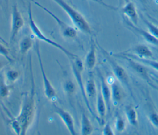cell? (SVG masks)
<instances>
[{
  "mask_svg": "<svg viewBox=\"0 0 158 135\" xmlns=\"http://www.w3.org/2000/svg\"><path fill=\"white\" fill-rule=\"evenodd\" d=\"M109 84L110 85L111 102L114 105H117L125 97V93L122 86V84L117 79Z\"/></svg>",
  "mask_w": 158,
  "mask_h": 135,
  "instance_id": "11",
  "label": "cell"
},
{
  "mask_svg": "<svg viewBox=\"0 0 158 135\" xmlns=\"http://www.w3.org/2000/svg\"><path fill=\"white\" fill-rule=\"evenodd\" d=\"M122 55H126L128 57H130L142 63H143L144 65H148L149 67H151V68H154V70H156V71L158 72V62L156 61V60H151L149 59H145V58H139L137 56H136L135 55L133 54H129V53H125V54H122Z\"/></svg>",
  "mask_w": 158,
  "mask_h": 135,
  "instance_id": "22",
  "label": "cell"
},
{
  "mask_svg": "<svg viewBox=\"0 0 158 135\" xmlns=\"http://www.w3.org/2000/svg\"><path fill=\"white\" fill-rule=\"evenodd\" d=\"M27 14H28V24L30 29L34 36L35 38H36L38 40L43 41L48 44L52 46V47H54L55 48L58 49L59 50L61 51L69 59H72L73 57H75L77 56V55L73 54V52H70L69 50L64 47L62 45L59 44L58 43L54 41V40L50 39L49 38L47 37L40 29L37 24L35 23L32 14V9H31V3L29 2L28 5V9H27Z\"/></svg>",
  "mask_w": 158,
  "mask_h": 135,
  "instance_id": "3",
  "label": "cell"
},
{
  "mask_svg": "<svg viewBox=\"0 0 158 135\" xmlns=\"http://www.w3.org/2000/svg\"><path fill=\"white\" fill-rule=\"evenodd\" d=\"M0 41L1 42H2V43H3L4 44H5L6 45H7V43L5 41V39H3L1 36H0Z\"/></svg>",
  "mask_w": 158,
  "mask_h": 135,
  "instance_id": "33",
  "label": "cell"
},
{
  "mask_svg": "<svg viewBox=\"0 0 158 135\" xmlns=\"http://www.w3.org/2000/svg\"><path fill=\"white\" fill-rule=\"evenodd\" d=\"M133 54L139 58L150 59L153 57V54L151 50L145 44H139L135 45L132 49Z\"/></svg>",
  "mask_w": 158,
  "mask_h": 135,
  "instance_id": "17",
  "label": "cell"
},
{
  "mask_svg": "<svg viewBox=\"0 0 158 135\" xmlns=\"http://www.w3.org/2000/svg\"><path fill=\"white\" fill-rule=\"evenodd\" d=\"M9 85L4 81H0V99H4L9 94Z\"/></svg>",
  "mask_w": 158,
  "mask_h": 135,
  "instance_id": "26",
  "label": "cell"
},
{
  "mask_svg": "<svg viewBox=\"0 0 158 135\" xmlns=\"http://www.w3.org/2000/svg\"><path fill=\"white\" fill-rule=\"evenodd\" d=\"M141 17L143 22L146 25L149 33L152 35H153L155 38L158 39V27H157L156 25H155L154 24H153L152 23L144 17H143V15H141Z\"/></svg>",
  "mask_w": 158,
  "mask_h": 135,
  "instance_id": "25",
  "label": "cell"
},
{
  "mask_svg": "<svg viewBox=\"0 0 158 135\" xmlns=\"http://www.w3.org/2000/svg\"><path fill=\"white\" fill-rule=\"evenodd\" d=\"M123 14L127 18L135 25L138 23V14L135 3L131 1H128L121 9Z\"/></svg>",
  "mask_w": 158,
  "mask_h": 135,
  "instance_id": "12",
  "label": "cell"
},
{
  "mask_svg": "<svg viewBox=\"0 0 158 135\" xmlns=\"http://www.w3.org/2000/svg\"><path fill=\"white\" fill-rule=\"evenodd\" d=\"M10 126L12 127V130L16 134H21V127L19 123V121L17 120L15 118L12 119L10 120Z\"/></svg>",
  "mask_w": 158,
  "mask_h": 135,
  "instance_id": "29",
  "label": "cell"
},
{
  "mask_svg": "<svg viewBox=\"0 0 158 135\" xmlns=\"http://www.w3.org/2000/svg\"><path fill=\"white\" fill-rule=\"evenodd\" d=\"M100 82H101V87L100 90L102 97L104 99L106 102L107 112H109L110 109V103H111V92H110V88L109 86V84L106 81V80L104 78L102 75H99Z\"/></svg>",
  "mask_w": 158,
  "mask_h": 135,
  "instance_id": "16",
  "label": "cell"
},
{
  "mask_svg": "<svg viewBox=\"0 0 158 135\" xmlns=\"http://www.w3.org/2000/svg\"><path fill=\"white\" fill-rule=\"evenodd\" d=\"M33 45V39L30 36H25L23 37L19 45V52L22 55H25L31 49Z\"/></svg>",
  "mask_w": 158,
  "mask_h": 135,
  "instance_id": "20",
  "label": "cell"
},
{
  "mask_svg": "<svg viewBox=\"0 0 158 135\" xmlns=\"http://www.w3.org/2000/svg\"><path fill=\"white\" fill-rule=\"evenodd\" d=\"M53 108L55 113L57 114L64 122L69 133L72 135H75L77 132L75 129L74 120L72 115L68 111L54 104H53Z\"/></svg>",
  "mask_w": 158,
  "mask_h": 135,
  "instance_id": "10",
  "label": "cell"
},
{
  "mask_svg": "<svg viewBox=\"0 0 158 135\" xmlns=\"http://www.w3.org/2000/svg\"><path fill=\"white\" fill-rule=\"evenodd\" d=\"M71 63V67H72V70L73 72V74L74 75V77L77 82L78 86L79 89H80L83 100L89 110L90 113L94 116L96 117L94 115V113L93 111V109L91 107V104L89 103V99L86 96V91H85V84L83 81V78H82V72L84 68V64L83 62L81 60V59L78 57H73L72 59H69Z\"/></svg>",
  "mask_w": 158,
  "mask_h": 135,
  "instance_id": "4",
  "label": "cell"
},
{
  "mask_svg": "<svg viewBox=\"0 0 158 135\" xmlns=\"http://www.w3.org/2000/svg\"><path fill=\"white\" fill-rule=\"evenodd\" d=\"M64 89L68 94L71 95L75 91V86L72 81H67L64 84Z\"/></svg>",
  "mask_w": 158,
  "mask_h": 135,
  "instance_id": "30",
  "label": "cell"
},
{
  "mask_svg": "<svg viewBox=\"0 0 158 135\" xmlns=\"http://www.w3.org/2000/svg\"><path fill=\"white\" fill-rule=\"evenodd\" d=\"M115 120V130L117 133H122L126 128V123L123 117L119 113L116 114Z\"/></svg>",
  "mask_w": 158,
  "mask_h": 135,
  "instance_id": "24",
  "label": "cell"
},
{
  "mask_svg": "<svg viewBox=\"0 0 158 135\" xmlns=\"http://www.w3.org/2000/svg\"><path fill=\"white\" fill-rule=\"evenodd\" d=\"M33 3L37 6L38 7L43 9L47 14H48L57 23L59 26V28L60 32L61 35L65 39H73L77 37V31L75 28L69 25L64 21L61 20L59 17H58L56 14H54L51 10H49L48 8L41 5L40 3L37 2L35 0H31Z\"/></svg>",
  "mask_w": 158,
  "mask_h": 135,
  "instance_id": "5",
  "label": "cell"
},
{
  "mask_svg": "<svg viewBox=\"0 0 158 135\" xmlns=\"http://www.w3.org/2000/svg\"><path fill=\"white\" fill-rule=\"evenodd\" d=\"M0 55L3 56L9 62H12V59L9 55V50L3 44L0 43Z\"/></svg>",
  "mask_w": 158,
  "mask_h": 135,
  "instance_id": "28",
  "label": "cell"
},
{
  "mask_svg": "<svg viewBox=\"0 0 158 135\" xmlns=\"http://www.w3.org/2000/svg\"><path fill=\"white\" fill-rule=\"evenodd\" d=\"M96 46L94 40L91 39L89 49L85 59L84 65L87 70L91 71L94 68L96 63Z\"/></svg>",
  "mask_w": 158,
  "mask_h": 135,
  "instance_id": "14",
  "label": "cell"
},
{
  "mask_svg": "<svg viewBox=\"0 0 158 135\" xmlns=\"http://www.w3.org/2000/svg\"><path fill=\"white\" fill-rule=\"evenodd\" d=\"M102 134H104V135H113V134H114V131L112 129L109 122H107L106 124L104 125Z\"/></svg>",
  "mask_w": 158,
  "mask_h": 135,
  "instance_id": "31",
  "label": "cell"
},
{
  "mask_svg": "<svg viewBox=\"0 0 158 135\" xmlns=\"http://www.w3.org/2000/svg\"><path fill=\"white\" fill-rule=\"evenodd\" d=\"M36 54L37 56V59L38 60L39 63V66L40 68V71L41 73V76L43 78V88H44V94L45 97L50 101H54L57 96V94L56 92L55 89L54 88L52 84L49 80L47 75H46L44 68L43 67V63L41 56V53H40V46H39V43L38 41H36Z\"/></svg>",
  "mask_w": 158,
  "mask_h": 135,
  "instance_id": "6",
  "label": "cell"
},
{
  "mask_svg": "<svg viewBox=\"0 0 158 135\" xmlns=\"http://www.w3.org/2000/svg\"><path fill=\"white\" fill-rule=\"evenodd\" d=\"M125 114L128 122L133 126H137L138 124V113L135 107L131 105H128L125 107Z\"/></svg>",
  "mask_w": 158,
  "mask_h": 135,
  "instance_id": "18",
  "label": "cell"
},
{
  "mask_svg": "<svg viewBox=\"0 0 158 135\" xmlns=\"http://www.w3.org/2000/svg\"><path fill=\"white\" fill-rule=\"evenodd\" d=\"M156 81H157V84H158V81H157V80H156Z\"/></svg>",
  "mask_w": 158,
  "mask_h": 135,
  "instance_id": "34",
  "label": "cell"
},
{
  "mask_svg": "<svg viewBox=\"0 0 158 135\" xmlns=\"http://www.w3.org/2000/svg\"><path fill=\"white\" fill-rule=\"evenodd\" d=\"M118 57H120L122 59H125L129 66L143 80H144L147 83H148L150 85H152L151 79L150 78L148 70L144 66V65L130 57L123 55L122 54H118Z\"/></svg>",
  "mask_w": 158,
  "mask_h": 135,
  "instance_id": "8",
  "label": "cell"
},
{
  "mask_svg": "<svg viewBox=\"0 0 158 135\" xmlns=\"http://www.w3.org/2000/svg\"><path fill=\"white\" fill-rule=\"evenodd\" d=\"M93 131V127L89 118L84 112H82L81 118V134L82 135H89Z\"/></svg>",
  "mask_w": 158,
  "mask_h": 135,
  "instance_id": "19",
  "label": "cell"
},
{
  "mask_svg": "<svg viewBox=\"0 0 158 135\" xmlns=\"http://www.w3.org/2000/svg\"><path fill=\"white\" fill-rule=\"evenodd\" d=\"M148 118L151 124L158 128V113L154 109L152 110L149 113Z\"/></svg>",
  "mask_w": 158,
  "mask_h": 135,
  "instance_id": "27",
  "label": "cell"
},
{
  "mask_svg": "<svg viewBox=\"0 0 158 135\" xmlns=\"http://www.w3.org/2000/svg\"><path fill=\"white\" fill-rule=\"evenodd\" d=\"M24 26V20L19 10L17 5H14L11 14V24H10V42L12 43L15 39L19 31Z\"/></svg>",
  "mask_w": 158,
  "mask_h": 135,
  "instance_id": "7",
  "label": "cell"
},
{
  "mask_svg": "<svg viewBox=\"0 0 158 135\" xmlns=\"http://www.w3.org/2000/svg\"><path fill=\"white\" fill-rule=\"evenodd\" d=\"M52 1L67 14L75 28L85 34L91 35L92 30L91 26L87 20L80 12L71 6L65 0Z\"/></svg>",
  "mask_w": 158,
  "mask_h": 135,
  "instance_id": "2",
  "label": "cell"
},
{
  "mask_svg": "<svg viewBox=\"0 0 158 135\" xmlns=\"http://www.w3.org/2000/svg\"><path fill=\"white\" fill-rule=\"evenodd\" d=\"M96 110L99 121L101 125L104 124V120L107 112V108L100 89L98 90L96 96Z\"/></svg>",
  "mask_w": 158,
  "mask_h": 135,
  "instance_id": "15",
  "label": "cell"
},
{
  "mask_svg": "<svg viewBox=\"0 0 158 135\" xmlns=\"http://www.w3.org/2000/svg\"><path fill=\"white\" fill-rule=\"evenodd\" d=\"M6 65H7V63H6V62H4V61H2V60H1L0 59V70H1L2 68H3Z\"/></svg>",
  "mask_w": 158,
  "mask_h": 135,
  "instance_id": "32",
  "label": "cell"
},
{
  "mask_svg": "<svg viewBox=\"0 0 158 135\" xmlns=\"http://www.w3.org/2000/svg\"><path fill=\"white\" fill-rule=\"evenodd\" d=\"M124 20L127 25L130 27L131 30H133L136 33L139 35L141 37H143L147 43L152 45H158V39H157L153 35H152L149 33V31H146L139 27H138L137 25H135L131 22H130L127 18H124Z\"/></svg>",
  "mask_w": 158,
  "mask_h": 135,
  "instance_id": "13",
  "label": "cell"
},
{
  "mask_svg": "<svg viewBox=\"0 0 158 135\" xmlns=\"http://www.w3.org/2000/svg\"><path fill=\"white\" fill-rule=\"evenodd\" d=\"M20 76V73L16 70L10 69L7 70L4 74V81L9 85L17 81Z\"/></svg>",
  "mask_w": 158,
  "mask_h": 135,
  "instance_id": "23",
  "label": "cell"
},
{
  "mask_svg": "<svg viewBox=\"0 0 158 135\" xmlns=\"http://www.w3.org/2000/svg\"><path fill=\"white\" fill-rule=\"evenodd\" d=\"M35 113V98L34 88L25 95L19 115L15 117L21 127V134H25L31 126Z\"/></svg>",
  "mask_w": 158,
  "mask_h": 135,
  "instance_id": "1",
  "label": "cell"
},
{
  "mask_svg": "<svg viewBox=\"0 0 158 135\" xmlns=\"http://www.w3.org/2000/svg\"><path fill=\"white\" fill-rule=\"evenodd\" d=\"M108 62H109L112 69L113 70L114 74L116 78V79L122 84L125 86L131 92V87L129 83V78L128 75L126 72V70L121 66L117 62H115L114 60H113L111 58H107Z\"/></svg>",
  "mask_w": 158,
  "mask_h": 135,
  "instance_id": "9",
  "label": "cell"
},
{
  "mask_svg": "<svg viewBox=\"0 0 158 135\" xmlns=\"http://www.w3.org/2000/svg\"><path fill=\"white\" fill-rule=\"evenodd\" d=\"M85 88L88 99H91L96 97L98 91L94 80L91 76L87 80L86 84H85Z\"/></svg>",
  "mask_w": 158,
  "mask_h": 135,
  "instance_id": "21",
  "label": "cell"
}]
</instances>
